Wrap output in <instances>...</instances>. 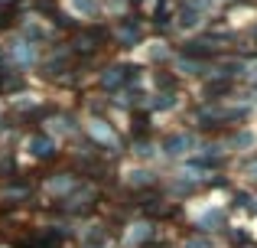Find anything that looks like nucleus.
<instances>
[{
    "mask_svg": "<svg viewBox=\"0 0 257 248\" xmlns=\"http://www.w3.org/2000/svg\"><path fill=\"white\" fill-rule=\"evenodd\" d=\"M221 144H225L228 153H238V157H244V153L257 150V131L251 124H241L234 127V131H228L225 137H221Z\"/></svg>",
    "mask_w": 257,
    "mask_h": 248,
    "instance_id": "1",
    "label": "nucleus"
},
{
    "mask_svg": "<svg viewBox=\"0 0 257 248\" xmlns=\"http://www.w3.org/2000/svg\"><path fill=\"white\" fill-rule=\"evenodd\" d=\"M225 229H228V209L225 206H208L195 219V232H202V235H221Z\"/></svg>",
    "mask_w": 257,
    "mask_h": 248,
    "instance_id": "2",
    "label": "nucleus"
},
{
    "mask_svg": "<svg viewBox=\"0 0 257 248\" xmlns=\"http://www.w3.org/2000/svg\"><path fill=\"white\" fill-rule=\"evenodd\" d=\"M199 150V137L189 131H179V134H170L163 140V153L166 157H192Z\"/></svg>",
    "mask_w": 257,
    "mask_h": 248,
    "instance_id": "3",
    "label": "nucleus"
},
{
    "mask_svg": "<svg viewBox=\"0 0 257 248\" xmlns=\"http://www.w3.org/2000/svg\"><path fill=\"white\" fill-rule=\"evenodd\" d=\"M218 46L215 43H208V39H192V43H186L182 46V52L179 56H189V59H199V62H208V59H218Z\"/></svg>",
    "mask_w": 257,
    "mask_h": 248,
    "instance_id": "4",
    "label": "nucleus"
},
{
    "mask_svg": "<svg viewBox=\"0 0 257 248\" xmlns=\"http://www.w3.org/2000/svg\"><path fill=\"white\" fill-rule=\"evenodd\" d=\"M221 238L228 242V248H251L254 245V232L244 229V225H228L221 232Z\"/></svg>",
    "mask_w": 257,
    "mask_h": 248,
    "instance_id": "5",
    "label": "nucleus"
},
{
    "mask_svg": "<svg viewBox=\"0 0 257 248\" xmlns=\"http://www.w3.org/2000/svg\"><path fill=\"white\" fill-rule=\"evenodd\" d=\"M131 78H137V69H124V65H114V69H107L104 75H101V82H104V89H120V85L131 82Z\"/></svg>",
    "mask_w": 257,
    "mask_h": 248,
    "instance_id": "6",
    "label": "nucleus"
},
{
    "mask_svg": "<svg viewBox=\"0 0 257 248\" xmlns=\"http://www.w3.org/2000/svg\"><path fill=\"white\" fill-rule=\"evenodd\" d=\"M234 209H241V212H251L254 216V203H257V190H244V186H241V190H234Z\"/></svg>",
    "mask_w": 257,
    "mask_h": 248,
    "instance_id": "7",
    "label": "nucleus"
},
{
    "mask_svg": "<svg viewBox=\"0 0 257 248\" xmlns=\"http://www.w3.org/2000/svg\"><path fill=\"white\" fill-rule=\"evenodd\" d=\"M238 170H241V177H244L247 183H257V150L238 157Z\"/></svg>",
    "mask_w": 257,
    "mask_h": 248,
    "instance_id": "8",
    "label": "nucleus"
},
{
    "mask_svg": "<svg viewBox=\"0 0 257 248\" xmlns=\"http://www.w3.org/2000/svg\"><path fill=\"white\" fill-rule=\"evenodd\" d=\"M182 248H218V238H215V235H202V232H192V235L182 242Z\"/></svg>",
    "mask_w": 257,
    "mask_h": 248,
    "instance_id": "9",
    "label": "nucleus"
},
{
    "mask_svg": "<svg viewBox=\"0 0 257 248\" xmlns=\"http://www.w3.org/2000/svg\"><path fill=\"white\" fill-rule=\"evenodd\" d=\"M140 36H144V33H140V26H134V23H127V26H120V30H117V39H120L124 46L140 43Z\"/></svg>",
    "mask_w": 257,
    "mask_h": 248,
    "instance_id": "10",
    "label": "nucleus"
},
{
    "mask_svg": "<svg viewBox=\"0 0 257 248\" xmlns=\"http://www.w3.org/2000/svg\"><path fill=\"white\" fill-rule=\"evenodd\" d=\"M150 108L153 111H170V108H176V92H160V95L150 102Z\"/></svg>",
    "mask_w": 257,
    "mask_h": 248,
    "instance_id": "11",
    "label": "nucleus"
},
{
    "mask_svg": "<svg viewBox=\"0 0 257 248\" xmlns=\"http://www.w3.org/2000/svg\"><path fill=\"white\" fill-rule=\"evenodd\" d=\"M30 150L36 153V157H49L56 147H52V140H46V137H33V140H30Z\"/></svg>",
    "mask_w": 257,
    "mask_h": 248,
    "instance_id": "12",
    "label": "nucleus"
},
{
    "mask_svg": "<svg viewBox=\"0 0 257 248\" xmlns=\"http://www.w3.org/2000/svg\"><path fill=\"white\" fill-rule=\"evenodd\" d=\"M153 235V225L147 222V225H137V232H134V242H147V238Z\"/></svg>",
    "mask_w": 257,
    "mask_h": 248,
    "instance_id": "13",
    "label": "nucleus"
},
{
    "mask_svg": "<svg viewBox=\"0 0 257 248\" xmlns=\"http://www.w3.org/2000/svg\"><path fill=\"white\" fill-rule=\"evenodd\" d=\"M75 7L82 13H94V10H98V4H94V0H75Z\"/></svg>",
    "mask_w": 257,
    "mask_h": 248,
    "instance_id": "14",
    "label": "nucleus"
},
{
    "mask_svg": "<svg viewBox=\"0 0 257 248\" xmlns=\"http://www.w3.org/2000/svg\"><path fill=\"white\" fill-rule=\"evenodd\" d=\"M17 59H20V62H33V49H26V46H17Z\"/></svg>",
    "mask_w": 257,
    "mask_h": 248,
    "instance_id": "15",
    "label": "nucleus"
},
{
    "mask_svg": "<svg viewBox=\"0 0 257 248\" xmlns=\"http://www.w3.org/2000/svg\"><path fill=\"white\" fill-rule=\"evenodd\" d=\"M212 4H225V0H212Z\"/></svg>",
    "mask_w": 257,
    "mask_h": 248,
    "instance_id": "16",
    "label": "nucleus"
},
{
    "mask_svg": "<svg viewBox=\"0 0 257 248\" xmlns=\"http://www.w3.org/2000/svg\"><path fill=\"white\" fill-rule=\"evenodd\" d=\"M254 216H257V203H254Z\"/></svg>",
    "mask_w": 257,
    "mask_h": 248,
    "instance_id": "17",
    "label": "nucleus"
}]
</instances>
